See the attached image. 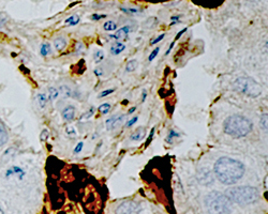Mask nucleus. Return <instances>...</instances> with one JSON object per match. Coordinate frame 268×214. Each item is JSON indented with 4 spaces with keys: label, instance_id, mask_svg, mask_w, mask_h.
Wrapping results in <instances>:
<instances>
[{
    "label": "nucleus",
    "instance_id": "nucleus-34",
    "mask_svg": "<svg viewBox=\"0 0 268 214\" xmlns=\"http://www.w3.org/2000/svg\"><path fill=\"white\" fill-rule=\"evenodd\" d=\"M155 130H156L155 128H153V130H151V132H150V134H149V136L147 138V144H149L151 143V140H153V137L155 135Z\"/></svg>",
    "mask_w": 268,
    "mask_h": 214
},
{
    "label": "nucleus",
    "instance_id": "nucleus-13",
    "mask_svg": "<svg viewBox=\"0 0 268 214\" xmlns=\"http://www.w3.org/2000/svg\"><path fill=\"white\" fill-rule=\"evenodd\" d=\"M125 50H126L125 44H122V43H120V42H117V43L114 44V45L111 47V54H112V55H115V56H116V55L121 54V53H122L123 51H125Z\"/></svg>",
    "mask_w": 268,
    "mask_h": 214
},
{
    "label": "nucleus",
    "instance_id": "nucleus-40",
    "mask_svg": "<svg viewBox=\"0 0 268 214\" xmlns=\"http://www.w3.org/2000/svg\"><path fill=\"white\" fill-rule=\"evenodd\" d=\"M146 96H147V91H146V90H144V91H143V94H142V102H145Z\"/></svg>",
    "mask_w": 268,
    "mask_h": 214
},
{
    "label": "nucleus",
    "instance_id": "nucleus-26",
    "mask_svg": "<svg viewBox=\"0 0 268 214\" xmlns=\"http://www.w3.org/2000/svg\"><path fill=\"white\" fill-rule=\"evenodd\" d=\"M58 95H59V91L57 90L56 88H53V87L50 88V99H52V100L57 99Z\"/></svg>",
    "mask_w": 268,
    "mask_h": 214
},
{
    "label": "nucleus",
    "instance_id": "nucleus-33",
    "mask_svg": "<svg viewBox=\"0 0 268 214\" xmlns=\"http://www.w3.org/2000/svg\"><path fill=\"white\" fill-rule=\"evenodd\" d=\"M47 137H49V131L43 130V132L41 133V141L45 142L47 140Z\"/></svg>",
    "mask_w": 268,
    "mask_h": 214
},
{
    "label": "nucleus",
    "instance_id": "nucleus-14",
    "mask_svg": "<svg viewBox=\"0 0 268 214\" xmlns=\"http://www.w3.org/2000/svg\"><path fill=\"white\" fill-rule=\"evenodd\" d=\"M103 28H104L105 31H114L117 29V24L113 22V20H108V22L103 25Z\"/></svg>",
    "mask_w": 268,
    "mask_h": 214
},
{
    "label": "nucleus",
    "instance_id": "nucleus-23",
    "mask_svg": "<svg viewBox=\"0 0 268 214\" xmlns=\"http://www.w3.org/2000/svg\"><path fill=\"white\" fill-rule=\"evenodd\" d=\"M79 22H80V17H79L78 15H73V16H71L70 18L66 19V25H69V26H74V25L79 24Z\"/></svg>",
    "mask_w": 268,
    "mask_h": 214
},
{
    "label": "nucleus",
    "instance_id": "nucleus-39",
    "mask_svg": "<svg viewBox=\"0 0 268 214\" xmlns=\"http://www.w3.org/2000/svg\"><path fill=\"white\" fill-rule=\"evenodd\" d=\"M188 29L187 28H184V29H182L179 33H177V36H176V38H175V40H178V39H179L181 36H182V34L185 32V31H187Z\"/></svg>",
    "mask_w": 268,
    "mask_h": 214
},
{
    "label": "nucleus",
    "instance_id": "nucleus-10",
    "mask_svg": "<svg viewBox=\"0 0 268 214\" xmlns=\"http://www.w3.org/2000/svg\"><path fill=\"white\" fill-rule=\"evenodd\" d=\"M130 33V27L126 26V27H122V28H120L119 30H117V32H116L115 34H113V36H111V38H114L115 40H122V41H126L128 39V36Z\"/></svg>",
    "mask_w": 268,
    "mask_h": 214
},
{
    "label": "nucleus",
    "instance_id": "nucleus-11",
    "mask_svg": "<svg viewBox=\"0 0 268 214\" xmlns=\"http://www.w3.org/2000/svg\"><path fill=\"white\" fill-rule=\"evenodd\" d=\"M75 113H77V110H75V107L73 106H67L64 110H63V113H61V115H63V118L65 121H68V122H70L74 119V117H75Z\"/></svg>",
    "mask_w": 268,
    "mask_h": 214
},
{
    "label": "nucleus",
    "instance_id": "nucleus-42",
    "mask_svg": "<svg viewBox=\"0 0 268 214\" xmlns=\"http://www.w3.org/2000/svg\"><path fill=\"white\" fill-rule=\"evenodd\" d=\"M94 73H95V75H97V76H100V75H102V73H100L99 70H94Z\"/></svg>",
    "mask_w": 268,
    "mask_h": 214
},
{
    "label": "nucleus",
    "instance_id": "nucleus-37",
    "mask_svg": "<svg viewBox=\"0 0 268 214\" xmlns=\"http://www.w3.org/2000/svg\"><path fill=\"white\" fill-rule=\"evenodd\" d=\"M105 15H97V14H93L91 16V19L92 20H98V19H101V18H104Z\"/></svg>",
    "mask_w": 268,
    "mask_h": 214
},
{
    "label": "nucleus",
    "instance_id": "nucleus-16",
    "mask_svg": "<svg viewBox=\"0 0 268 214\" xmlns=\"http://www.w3.org/2000/svg\"><path fill=\"white\" fill-rule=\"evenodd\" d=\"M6 141H8V133L4 129L0 128V147L3 146Z\"/></svg>",
    "mask_w": 268,
    "mask_h": 214
},
{
    "label": "nucleus",
    "instance_id": "nucleus-17",
    "mask_svg": "<svg viewBox=\"0 0 268 214\" xmlns=\"http://www.w3.org/2000/svg\"><path fill=\"white\" fill-rule=\"evenodd\" d=\"M58 91H60L61 93H63V95L65 96V98H71V96H72V90L68 86H61L59 88Z\"/></svg>",
    "mask_w": 268,
    "mask_h": 214
},
{
    "label": "nucleus",
    "instance_id": "nucleus-19",
    "mask_svg": "<svg viewBox=\"0 0 268 214\" xmlns=\"http://www.w3.org/2000/svg\"><path fill=\"white\" fill-rule=\"evenodd\" d=\"M260 127L261 129H262L265 133H267V114H263L262 117H261V119H260Z\"/></svg>",
    "mask_w": 268,
    "mask_h": 214
},
{
    "label": "nucleus",
    "instance_id": "nucleus-6",
    "mask_svg": "<svg viewBox=\"0 0 268 214\" xmlns=\"http://www.w3.org/2000/svg\"><path fill=\"white\" fill-rule=\"evenodd\" d=\"M141 212V206L133 202V200H128L123 202L118 206L116 214H139Z\"/></svg>",
    "mask_w": 268,
    "mask_h": 214
},
{
    "label": "nucleus",
    "instance_id": "nucleus-4",
    "mask_svg": "<svg viewBox=\"0 0 268 214\" xmlns=\"http://www.w3.org/2000/svg\"><path fill=\"white\" fill-rule=\"evenodd\" d=\"M204 204L208 214H230L232 212V202L225 194L211 192L205 196Z\"/></svg>",
    "mask_w": 268,
    "mask_h": 214
},
{
    "label": "nucleus",
    "instance_id": "nucleus-32",
    "mask_svg": "<svg viewBox=\"0 0 268 214\" xmlns=\"http://www.w3.org/2000/svg\"><path fill=\"white\" fill-rule=\"evenodd\" d=\"M164 37H166V34H164V33H162L161 34V36H159V37H158L156 40H153V41H151V42H150V44L151 45H154V44H157L158 42H160V41H162L163 39H164Z\"/></svg>",
    "mask_w": 268,
    "mask_h": 214
},
{
    "label": "nucleus",
    "instance_id": "nucleus-30",
    "mask_svg": "<svg viewBox=\"0 0 268 214\" xmlns=\"http://www.w3.org/2000/svg\"><path fill=\"white\" fill-rule=\"evenodd\" d=\"M83 147H84V143H83V142H80V143H78V146L75 147V149H74V153H75V154L80 153L81 151H82V149H83Z\"/></svg>",
    "mask_w": 268,
    "mask_h": 214
},
{
    "label": "nucleus",
    "instance_id": "nucleus-43",
    "mask_svg": "<svg viewBox=\"0 0 268 214\" xmlns=\"http://www.w3.org/2000/svg\"><path fill=\"white\" fill-rule=\"evenodd\" d=\"M0 214H3V211H2L1 208H0Z\"/></svg>",
    "mask_w": 268,
    "mask_h": 214
},
{
    "label": "nucleus",
    "instance_id": "nucleus-29",
    "mask_svg": "<svg viewBox=\"0 0 268 214\" xmlns=\"http://www.w3.org/2000/svg\"><path fill=\"white\" fill-rule=\"evenodd\" d=\"M115 91V89H107V90H104V91H102L100 94H99V98H104V96L108 95V94H111Z\"/></svg>",
    "mask_w": 268,
    "mask_h": 214
},
{
    "label": "nucleus",
    "instance_id": "nucleus-12",
    "mask_svg": "<svg viewBox=\"0 0 268 214\" xmlns=\"http://www.w3.org/2000/svg\"><path fill=\"white\" fill-rule=\"evenodd\" d=\"M54 46L58 52L63 51V50H65L66 46H67V40L65 38H63V37H59L57 39H55Z\"/></svg>",
    "mask_w": 268,
    "mask_h": 214
},
{
    "label": "nucleus",
    "instance_id": "nucleus-9",
    "mask_svg": "<svg viewBox=\"0 0 268 214\" xmlns=\"http://www.w3.org/2000/svg\"><path fill=\"white\" fill-rule=\"evenodd\" d=\"M146 136V128L145 127H140L137 128L134 132L130 136V140L132 142H141L144 140V137Z\"/></svg>",
    "mask_w": 268,
    "mask_h": 214
},
{
    "label": "nucleus",
    "instance_id": "nucleus-21",
    "mask_svg": "<svg viewBox=\"0 0 268 214\" xmlns=\"http://www.w3.org/2000/svg\"><path fill=\"white\" fill-rule=\"evenodd\" d=\"M37 98H38L37 100H38V102H39V105H40L41 107H42V108L46 105L47 101H49V100H47V96H46L45 93H40V94H38Z\"/></svg>",
    "mask_w": 268,
    "mask_h": 214
},
{
    "label": "nucleus",
    "instance_id": "nucleus-35",
    "mask_svg": "<svg viewBox=\"0 0 268 214\" xmlns=\"http://www.w3.org/2000/svg\"><path fill=\"white\" fill-rule=\"evenodd\" d=\"M6 22V16L3 14V13H0V26L3 25Z\"/></svg>",
    "mask_w": 268,
    "mask_h": 214
},
{
    "label": "nucleus",
    "instance_id": "nucleus-8",
    "mask_svg": "<svg viewBox=\"0 0 268 214\" xmlns=\"http://www.w3.org/2000/svg\"><path fill=\"white\" fill-rule=\"evenodd\" d=\"M200 181L203 185H210L214 183V176L211 175V172L208 169H204L202 172H200Z\"/></svg>",
    "mask_w": 268,
    "mask_h": 214
},
{
    "label": "nucleus",
    "instance_id": "nucleus-41",
    "mask_svg": "<svg viewBox=\"0 0 268 214\" xmlns=\"http://www.w3.org/2000/svg\"><path fill=\"white\" fill-rule=\"evenodd\" d=\"M135 110H136V107H133V108H131V109H130V110H129V114H132V113H134V112H135Z\"/></svg>",
    "mask_w": 268,
    "mask_h": 214
},
{
    "label": "nucleus",
    "instance_id": "nucleus-20",
    "mask_svg": "<svg viewBox=\"0 0 268 214\" xmlns=\"http://www.w3.org/2000/svg\"><path fill=\"white\" fill-rule=\"evenodd\" d=\"M66 135L70 138H74V137L78 136V132L74 127L69 126L66 128Z\"/></svg>",
    "mask_w": 268,
    "mask_h": 214
},
{
    "label": "nucleus",
    "instance_id": "nucleus-22",
    "mask_svg": "<svg viewBox=\"0 0 268 214\" xmlns=\"http://www.w3.org/2000/svg\"><path fill=\"white\" fill-rule=\"evenodd\" d=\"M109 110H111V104H108V103H103L99 106V112L102 115H106Z\"/></svg>",
    "mask_w": 268,
    "mask_h": 214
},
{
    "label": "nucleus",
    "instance_id": "nucleus-36",
    "mask_svg": "<svg viewBox=\"0 0 268 214\" xmlns=\"http://www.w3.org/2000/svg\"><path fill=\"white\" fill-rule=\"evenodd\" d=\"M123 12H127V13H136V12H139V10L137 9H121Z\"/></svg>",
    "mask_w": 268,
    "mask_h": 214
},
{
    "label": "nucleus",
    "instance_id": "nucleus-3",
    "mask_svg": "<svg viewBox=\"0 0 268 214\" xmlns=\"http://www.w3.org/2000/svg\"><path fill=\"white\" fill-rule=\"evenodd\" d=\"M225 195L232 203H235L240 206H248L257 203L260 199V192L257 188L253 186H234V188L228 189Z\"/></svg>",
    "mask_w": 268,
    "mask_h": 214
},
{
    "label": "nucleus",
    "instance_id": "nucleus-38",
    "mask_svg": "<svg viewBox=\"0 0 268 214\" xmlns=\"http://www.w3.org/2000/svg\"><path fill=\"white\" fill-rule=\"evenodd\" d=\"M174 45H175V42H172V44H171V46L169 47V50L166 52V56H169V54L172 52V50H173V47H174Z\"/></svg>",
    "mask_w": 268,
    "mask_h": 214
},
{
    "label": "nucleus",
    "instance_id": "nucleus-25",
    "mask_svg": "<svg viewBox=\"0 0 268 214\" xmlns=\"http://www.w3.org/2000/svg\"><path fill=\"white\" fill-rule=\"evenodd\" d=\"M50 53H51V46H50V44L44 43L42 45V47H41V55H42V56H46V55L50 54Z\"/></svg>",
    "mask_w": 268,
    "mask_h": 214
},
{
    "label": "nucleus",
    "instance_id": "nucleus-28",
    "mask_svg": "<svg viewBox=\"0 0 268 214\" xmlns=\"http://www.w3.org/2000/svg\"><path fill=\"white\" fill-rule=\"evenodd\" d=\"M159 51H160V47H156L155 50H154V52L150 54V56H149L148 60H149V61H153V60L157 57V55H158V53H159Z\"/></svg>",
    "mask_w": 268,
    "mask_h": 214
},
{
    "label": "nucleus",
    "instance_id": "nucleus-31",
    "mask_svg": "<svg viewBox=\"0 0 268 214\" xmlns=\"http://www.w3.org/2000/svg\"><path fill=\"white\" fill-rule=\"evenodd\" d=\"M137 119H139V117H133V118H132L131 120H129V121L127 122L126 127H127V128H131V127L133 126V124H135V123H136Z\"/></svg>",
    "mask_w": 268,
    "mask_h": 214
},
{
    "label": "nucleus",
    "instance_id": "nucleus-24",
    "mask_svg": "<svg viewBox=\"0 0 268 214\" xmlns=\"http://www.w3.org/2000/svg\"><path fill=\"white\" fill-rule=\"evenodd\" d=\"M94 110H95V108H94V107H91L90 109L88 110L87 113H85V114L82 115V117H81V118H80V120L82 121V120H85V119L90 118L91 116H93V114H94Z\"/></svg>",
    "mask_w": 268,
    "mask_h": 214
},
{
    "label": "nucleus",
    "instance_id": "nucleus-5",
    "mask_svg": "<svg viewBox=\"0 0 268 214\" xmlns=\"http://www.w3.org/2000/svg\"><path fill=\"white\" fill-rule=\"evenodd\" d=\"M233 88L235 91L249 96V98H258L263 93V86L249 76L237 77L233 81Z\"/></svg>",
    "mask_w": 268,
    "mask_h": 214
},
{
    "label": "nucleus",
    "instance_id": "nucleus-1",
    "mask_svg": "<svg viewBox=\"0 0 268 214\" xmlns=\"http://www.w3.org/2000/svg\"><path fill=\"white\" fill-rule=\"evenodd\" d=\"M215 175L218 180L226 185L235 184L242 179L246 172L245 165L235 158L220 157L214 166Z\"/></svg>",
    "mask_w": 268,
    "mask_h": 214
},
{
    "label": "nucleus",
    "instance_id": "nucleus-7",
    "mask_svg": "<svg viewBox=\"0 0 268 214\" xmlns=\"http://www.w3.org/2000/svg\"><path fill=\"white\" fill-rule=\"evenodd\" d=\"M123 119H125V115H120V116L113 115L111 117V118H108L105 121L106 129L107 130H114V129H116L118 126H120L121 122L123 121Z\"/></svg>",
    "mask_w": 268,
    "mask_h": 214
},
{
    "label": "nucleus",
    "instance_id": "nucleus-18",
    "mask_svg": "<svg viewBox=\"0 0 268 214\" xmlns=\"http://www.w3.org/2000/svg\"><path fill=\"white\" fill-rule=\"evenodd\" d=\"M137 68V61L135 59H132L128 61V64L126 66V71L127 72H133L135 71V69Z\"/></svg>",
    "mask_w": 268,
    "mask_h": 214
},
{
    "label": "nucleus",
    "instance_id": "nucleus-15",
    "mask_svg": "<svg viewBox=\"0 0 268 214\" xmlns=\"http://www.w3.org/2000/svg\"><path fill=\"white\" fill-rule=\"evenodd\" d=\"M103 59H104V53H103V51L101 50L95 51L93 54V61L95 64H100Z\"/></svg>",
    "mask_w": 268,
    "mask_h": 214
},
{
    "label": "nucleus",
    "instance_id": "nucleus-27",
    "mask_svg": "<svg viewBox=\"0 0 268 214\" xmlns=\"http://www.w3.org/2000/svg\"><path fill=\"white\" fill-rule=\"evenodd\" d=\"M175 137H179V133L176 132V131H174V130H172L170 132V134H169V136H168V138H167V142L172 143V140H173V138H175Z\"/></svg>",
    "mask_w": 268,
    "mask_h": 214
},
{
    "label": "nucleus",
    "instance_id": "nucleus-2",
    "mask_svg": "<svg viewBox=\"0 0 268 214\" xmlns=\"http://www.w3.org/2000/svg\"><path fill=\"white\" fill-rule=\"evenodd\" d=\"M253 123L243 115H233L228 117L223 123L225 134L233 138H243L251 133Z\"/></svg>",
    "mask_w": 268,
    "mask_h": 214
}]
</instances>
